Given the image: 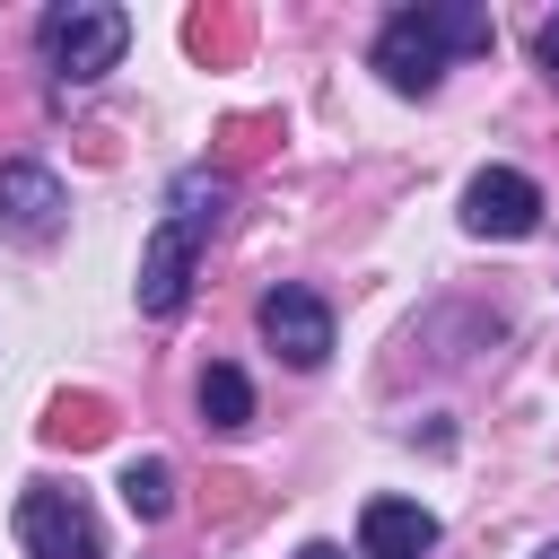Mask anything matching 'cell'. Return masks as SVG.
<instances>
[{"mask_svg": "<svg viewBox=\"0 0 559 559\" xmlns=\"http://www.w3.org/2000/svg\"><path fill=\"white\" fill-rule=\"evenodd\" d=\"M454 52H489V9L419 0V9H393V17L376 26V70H384V87H402V96H428Z\"/></svg>", "mask_w": 559, "mask_h": 559, "instance_id": "1", "label": "cell"}, {"mask_svg": "<svg viewBox=\"0 0 559 559\" xmlns=\"http://www.w3.org/2000/svg\"><path fill=\"white\" fill-rule=\"evenodd\" d=\"M122 44H131V17H122L114 0H52V9L35 17V52H44V70L70 79V87L105 79V70L122 61Z\"/></svg>", "mask_w": 559, "mask_h": 559, "instance_id": "2", "label": "cell"}, {"mask_svg": "<svg viewBox=\"0 0 559 559\" xmlns=\"http://www.w3.org/2000/svg\"><path fill=\"white\" fill-rule=\"evenodd\" d=\"M17 550L26 559H105V533L70 489H26L17 498Z\"/></svg>", "mask_w": 559, "mask_h": 559, "instance_id": "3", "label": "cell"}, {"mask_svg": "<svg viewBox=\"0 0 559 559\" xmlns=\"http://www.w3.org/2000/svg\"><path fill=\"white\" fill-rule=\"evenodd\" d=\"M463 227H472V236H498V245L533 236V227H542V183L515 175V166H480V175L463 183Z\"/></svg>", "mask_w": 559, "mask_h": 559, "instance_id": "4", "label": "cell"}, {"mask_svg": "<svg viewBox=\"0 0 559 559\" xmlns=\"http://www.w3.org/2000/svg\"><path fill=\"white\" fill-rule=\"evenodd\" d=\"M61 218H70V183L35 157H9L0 166V236L44 245V236H61Z\"/></svg>", "mask_w": 559, "mask_h": 559, "instance_id": "5", "label": "cell"}, {"mask_svg": "<svg viewBox=\"0 0 559 559\" xmlns=\"http://www.w3.org/2000/svg\"><path fill=\"white\" fill-rule=\"evenodd\" d=\"M192 271H201V236L192 227H175V218H157V236H148V253H140V314H183L192 306Z\"/></svg>", "mask_w": 559, "mask_h": 559, "instance_id": "6", "label": "cell"}, {"mask_svg": "<svg viewBox=\"0 0 559 559\" xmlns=\"http://www.w3.org/2000/svg\"><path fill=\"white\" fill-rule=\"evenodd\" d=\"M262 341L288 358V367H323L332 358V306L314 288H271L262 297Z\"/></svg>", "mask_w": 559, "mask_h": 559, "instance_id": "7", "label": "cell"}, {"mask_svg": "<svg viewBox=\"0 0 559 559\" xmlns=\"http://www.w3.org/2000/svg\"><path fill=\"white\" fill-rule=\"evenodd\" d=\"M428 550H437V515L419 498H367L358 559H428Z\"/></svg>", "mask_w": 559, "mask_h": 559, "instance_id": "8", "label": "cell"}, {"mask_svg": "<svg viewBox=\"0 0 559 559\" xmlns=\"http://www.w3.org/2000/svg\"><path fill=\"white\" fill-rule=\"evenodd\" d=\"M201 419H210L218 437L253 428V384H245V367H227V358H210V367H201Z\"/></svg>", "mask_w": 559, "mask_h": 559, "instance_id": "9", "label": "cell"}, {"mask_svg": "<svg viewBox=\"0 0 559 559\" xmlns=\"http://www.w3.org/2000/svg\"><path fill=\"white\" fill-rule=\"evenodd\" d=\"M122 507H131L140 524H166V515H175V463L131 454V463H122Z\"/></svg>", "mask_w": 559, "mask_h": 559, "instance_id": "10", "label": "cell"}, {"mask_svg": "<svg viewBox=\"0 0 559 559\" xmlns=\"http://www.w3.org/2000/svg\"><path fill=\"white\" fill-rule=\"evenodd\" d=\"M166 201H175L166 218L201 236V227H218V210H227V183H218V175H201V166H183V175L166 183Z\"/></svg>", "mask_w": 559, "mask_h": 559, "instance_id": "11", "label": "cell"}, {"mask_svg": "<svg viewBox=\"0 0 559 559\" xmlns=\"http://www.w3.org/2000/svg\"><path fill=\"white\" fill-rule=\"evenodd\" d=\"M533 61L559 79V17H542V35H533Z\"/></svg>", "mask_w": 559, "mask_h": 559, "instance_id": "12", "label": "cell"}, {"mask_svg": "<svg viewBox=\"0 0 559 559\" xmlns=\"http://www.w3.org/2000/svg\"><path fill=\"white\" fill-rule=\"evenodd\" d=\"M297 559H349V550H341V542H306Z\"/></svg>", "mask_w": 559, "mask_h": 559, "instance_id": "13", "label": "cell"}, {"mask_svg": "<svg viewBox=\"0 0 559 559\" xmlns=\"http://www.w3.org/2000/svg\"><path fill=\"white\" fill-rule=\"evenodd\" d=\"M542 559H559V542H550V550H542Z\"/></svg>", "mask_w": 559, "mask_h": 559, "instance_id": "14", "label": "cell"}]
</instances>
